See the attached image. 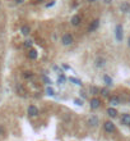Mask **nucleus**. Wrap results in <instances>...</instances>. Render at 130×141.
Returning <instances> with one entry per match:
<instances>
[{
    "label": "nucleus",
    "mask_w": 130,
    "mask_h": 141,
    "mask_svg": "<svg viewBox=\"0 0 130 141\" xmlns=\"http://www.w3.org/2000/svg\"><path fill=\"white\" fill-rule=\"evenodd\" d=\"M65 80H66V77L64 76V73H61L60 76H59V78H58V83H59V85H63V83L65 82Z\"/></svg>",
    "instance_id": "22"
},
{
    "label": "nucleus",
    "mask_w": 130,
    "mask_h": 141,
    "mask_svg": "<svg viewBox=\"0 0 130 141\" xmlns=\"http://www.w3.org/2000/svg\"><path fill=\"white\" fill-rule=\"evenodd\" d=\"M88 3H94V1H97V0H87Z\"/></svg>",
    "instance_id": "32"
},
{
    "label": "nucleus",
    "mask_w": 130,
    "mask_h": 141,
    "mask_svg": "<svg viewBox=\"0 0 130 141\" xmlns=\"http://www.w3.org/2000/svg\"><path fill=\"white\" fill-rule=\"evenodd\" d=\"M103 3H105V4H111L112 0H103Z\"/></svg>",
    "instance_id": "30"
},
{
    "label": "nucleus",
    "mask_w": 130,
    "mask_h": 141,
    "mask_svg": "<svg viewBox=\"0 0 130 141\" xmlns=\"http://www.w3.org/2000/svg\"><path fill=\"white\" fill-rule=\"evenodd\" d=\"M61 67H63V69H66V70L70 69V67L68 66V64H61Z\"/></svg>",
    "instance_id": "26"
},
{
    "label": "nucleus",
    "mask_w": 130,
    "mask_h": 141,
    "mask_svg": "<svg viewBox=\"0 0 130 141\" xmlns=\"http://www.w3.org/2000/svg\"><path fill=\"white\" fill-rule=\"evenodd\" d=\"M46 94H47V95H50V96H54V95H55V91H54V89H52V87H50V86H49V87L46 89Z\"/></svg>",
    "instance_id": "24"
},
{
    "label": "nucleus",
    "mask_w": 130,
    "mask_h": 141,
    "mask_svg": "<svg viewBox=\"0 0 130 141\" xmlns=\"http://www.w3.org/2000/svg\"><path fill=\"white\" fill-rule=\"evenodd\" d=\"M106 113H107V115H109V117H111V118H115V117L117 115V110H116L114 107H110V108L106 110Z\"/></svg>",
    "instance_id": "14"
},
{
    "label": "nucleus",
    "mask_w": 130,
    "mask_h": 141,
    "mask_svg": "<svg viewBox=\"0 0 130 141\" xmlns=\"http://www.w3.org/2000/svg\"><path fill=\"white\" fill-rule=\"evenodd\" d=\"M128 46H129V48H130V36H129V37H128Z\"/></svg>",
    "instance_id": "31"
},
{
    "label": "nucleus",
    "mask_w": 130,
    "mask_h": 141,
    "mask_svg": "<svg viewBox=\"0 0 130 141\" xmlns=\"http://www.w3.org/2000/svg\"><path fill=\"white\" fill-rule=\"evenodd\" d=\"M94 66H96V68H103L106 66V59L103 57H97L94 61Z\"/></svg>",
    "instance_id": "8"
},
{
    "label": "nucleus",
    "mask_w": 130,
    "mask_h": 141,
    "mask_svg": "<svg viewBox=\"0 0 130 141\" xmlns=\"http://www.w3.org/2000/svg\"><path fill=\"white\" fill-rule=\"evenodd\" d=\"M98 26H100V19H94L91 22L89 27H88V32H94V31L98 28Z\"/></svg>",
    "instance_id": "10"
},
{
    "label": "nucleus",
    "mask_w": 130,
    "mask_h": 141,
    "mask_svg": "<svg viewBox=\"0 0 130 141\" xmlns=\"http://www.w3.org/2000/svg\"><path fill=\"white\" fill-rule=\"evenodd\" d=\"M101 95L103 98H110V92H109L107 89H101Z\"/></svg>",
    "instance_id": "20"
},
{
    "label": "nucleus",
    "mask_w": 130,
    "mask_h": 141,
    "mask_svg": "<svg viewBox=\"0 0 130 141\" xmlns=\"http://www.w3.org/2000/svg\"><path fill=\"white\" fill-rule=\"evenodd\" d=\"M36 1H45V0H36Z\"/></svg>",
    "instance_id": "33"
},
{
    "label": "nucleus",
    "mask_w": 130,
    "mask_h": 141,
    "mask_svg": "<svg viewBox=\"0 0 130 141\" xmlns=\"http://www.w3.org/2000/svg\"><path fill=\"white\" fill-rule=\"evenodd\" d=\"M119 9L122 14H126V13H130V3L129 1H122L119 7Z\"/></svg>",
    "instance_id": "7"
},
{
    "label": "nucleus",
    "mask_w": 130,
    "mask_h": 141,
    "mask_svg": "<svg viewBox=\"0 0 130 141\" xmlns=\"http://www.w3.org/2000/svg\"><path fill=\"white\" fill-rule=\"evenodd\" d=\"M122 37H124V27H122L121 23H117L116 27H115V39H116L117 42H121Z\"/></svg>",
    "instance_id": "1"
},
{
    "label": "nucleus",
    "mask_w": 130,
    "mask_h": 141,
    "mask_svg": "<svg viewBox=\"0 0 130 141\" xmlns=\"http://www.w3.org/2000/svg\"><path fill=\"white\" fill-rule=\"evenodd\" d=\"M14 1H15L17 4H23V3H24L26 0H14Z\"/></svg>",
    "instance_id": "29"
},
{
    "label": "nucleus",
    "mask_w": 130,
    "mask_h": 141,
    "mask_svg": "<svg viewBox=\"0 0 130 141\" xmlns=\"http://www.w3.org/2000/svg\"><path fill=\"white\" fill-rule=\"evenodd\" d=\"M73 42H74V37H73L71 33H64L61 36V44L64 46H70Z\"/></svg>",
    "instance_id": "3"
},
{
    "label": "nucleus",
    "mask_w": 130,
    "mask_h": 141,
    "mask_svg": "<svg viewBox=\"0 0 130 141\" xmlns=\"http://www.w3.org/2000/svg\"><path fill=\"white\" fill-rule=\"evenodd\" d=\"M103 82H105L106 86H112V83H114L112 78H111L109 74H105V76H103Z\"/></svg>",
    "instance_id": "17"
},
{
    "label": "nucleus",
    "mask_w": 130,
    "mask_h": 141,
    "mask_svg": "<svg viewBox=\"0 0 130 141\" xmlns=\"http://www.w3.org/2000/svg\"><path fill=\"white\" fill-rule=\"evenodd\" d=\"M101 105H102V100H101L100 98H97V96H93V98L89 100V108L93 109V110L100 109Z\"/></svg>",
    "instance_id": "2"
},
{
    "label": "nucleus",
    "mask_w": 130,
    "mask_h": 141,
    "mask_svg": "<svg viewBox=\"0 0 130 141\" xmlns=\"http://www.w3.org/2000/svg\"><path fill=\"white\" fill-rule=\"evenodd\" d=\"M32 45H33L32 40H26L24 41V44H23V46H24L26 49H31V48H32Z\"/></svg>",
    "instance_id": "21"
},
{
    "label": "nucleus",
    "mask_w": 130,
    "mask_h": 141,
    "mask_svg": "<svg viewBox=\"0 0 130 141\" xmlns=\"http://www.w3.org/2000/svg\"><path fill=\"white\" fill-rule=\"evenodd\" d=\"M109 103H110L111 107H116V105H120L121 104V100L119 96H116V95H112L109 98Z\"/></svg>",
    "instance_id": "9"
},
{
    "label": "nucleus",
    "mask_w": 130,
    "mask_h": 141,
    "mask_svg": "<svg viewBox=\"0 0 130 141\" xmlns=\"http://www.w3.org/2000/svg\"><path fill=\"white\" fill-rule=\"evenodd\" d=\"M69 81L70 82H73L74 85H77V86H82V85H83L82 81L78 80V78H75V77H69Z\"/></svg>",
    "instance_id": "19"
},
{
    "label": "nucleus",
    "mask_w": 130,
    "mask_h": 141,
    "mask_svg": "<svg viewBox=\"0 0 130 141\" xmlns=\"http://www.w3.org/2000/svg\"><path fill=\"white\" fill-rule=\"evenodd\" d=\"M42 81H43V82H45L46 85H51V83H52V81H51L50 78L47 77V76H45V74L42 76Z\"/></svg>",
    "instance_id": "23"
},
{
    "label": "nucleus",
    "mask_w": 130,
    "mask_h": 141,
    "mask_svg": "<svg viewBox=\"0 0 130 141\" xmlns=\"http://www.w3.org/2000/svg\"><path fill=\"white\" fill-rule=\"evenodd\" d=\"M79 94L82 95V98H83V99H87V94H86L84 91H82V92H79Z\"/></svg>",
    "instance_id": "27"
},
{
    "label": "nucleus",
    "mask_w": 130,
    "mask_h": 141,
    "mask_svg": "<svg viewBox=\"0 0 130 141\" xmlns=\"http://www.w3.org/2000/svg\"><path fill=\"white\" fill-rule=\"evenodd\" d=\"M0 5H1V1H0Z\"/></svg>",
    "instance_id": "34"
},
{
    "label": "nucleus",
    "mask_w": 130,
    "mask_h": 141,
    "mask_svg": "<svg viewBox=\"0 0 130 141\" xmlns=\"http://www.w3.org/2000/svg\"><path fill=\"white\" fill-rule=\"evenodd\" d=\"M129 100H130V98H129Z\"/></svg>",
    "instance_id": "35"
},
{
    "label": "nucleus",
    "mask_w": 130,
    "mask_h": 141,
    "mask_svg": "<svg viewBox=\"0 0 130 141\" xmlns=\"http://www.w3.org/2000/svg\"><path fill=\"white\" fill-rule=\"evenodd\" d=\"M89 94L91 95H93V96H96V95L101 94V89L100 87H97V86H91L89 87Z\"/></svg>",
    "instance_id": "15"
},
{
    "label": "nucleus",
    "mask_w": 130,
    "mask_h": 141,
    "mask_svg": "<svg viewBox=\"0 0 130 141\" xmlns=\"http://www.w3.org/2000/svg\"><path fill=\"white\" fill-rule=\"evenodd\" d=\"M121 123L125 126H130V114L129 113H124L121 115Z\"/></svg>",
    "instance_id": "12"
},
{
    "label": "nucleus",
    "mask_w": 130,
    "mask_h": 141,
    "mask_svg": "<svg viewBox=\"0 0 130 141\" xmlns=\"http://www.w3.org/2000/svg\"><path fill=\"white\" fill-rule=\"evenodd\" d=\"M28 58H30L31 61L37 59V50H35V49H30V51H28Z\"/></svg>",
    "instance_id": "16"
},
{
    "label": "nucleus",
    "mask_w": 130,
    "mask_h": 141,
    "mask_svg": "<svg viewBox=\"0 0 130 141\" xmlns=\"http://www.w3.org/2000/svg\"><path fill=\"white\" fill-rule=\"evenodd\" d=\"M54 4H55V1H51V3H49V4L46 5V8H51V7H52Z\"/></svg>",
    "instance_id": "28"
},
{
    "label": "nucleus",
    "mask_w": 130,
    "mask_h": 141,
    "mask_svg": "<svg viewBox=\"0 0 130 141\" xmlns=\"http://www.w3.org/2000/svg\"><path fill=\"white\" fill-rule=\"evenodd\" d=\"M23 77H24L26 80H32V78L35 77V74H33V72H31V70H26V72H23Z\"/></svg>",
    "instance_id": "18"
},
{
    "label": "nucleus",
    "mask_w": 130,
    "mask_h": 141,
    "mask_svg": "<svg viewBox=\"0 0 130 141\" xmlns=\"http://www.w3.org/2000/svg\"><path fill=\"white\" fill-rule=\"evenodd\" d=\"M27 114L30 117H37L40 114V110H38V108L36 105H30L28 109H27Z\"/></svg>",
    "instance_id": "5"
},
{
    "label": "nucleus",
    "mask_w": 130,
    "mask_h": 141,
    "mask_svg": "<svg viewBox=\"0 0 130 141\" xmlns=\"http://www.w3.org/2000/svg\"><path fill=\"white\" fill-rule=\"evenodd\" d=\"M20 33H22L23 36H28L31 33V27L28 24H23V26L20 27Z\"/></svg>",
    "instance_id": "13"
},
{
    "label": "nucleus",
    "mask_w": 130,
    "mask_h": 141,
    "mask_svg": "<svg viewBox=\"0 0 130 141\" xmlns=\"http://www.w3.org/2000/svg\"><path fill=\"white\" fill-rule=\"evenodd\" d=\"M103 128H105V131L107 132V133H112V132L116 131L115 124H114L111 121H106V122H105V123H103Z\"/></svg>",
    "instance_id": "4"
},
{
    "label": "nucleus",
    "mask_w": 130,
    "mask_h": 141,
    "mask_svg": "<svg viewBox=\"0 0 130 141\" xmlns=\"http://www.w3.org/2000/svg\"><path fill=\"white\" fill-rule=\"evenodd\" d=\"M80 22H82V17H80L79 14L73 16V17H71V19H70V23H71L73 26H79Z\"/></svg>",
    "instance_id": "11"
},
{
    "label": "nucleus",
    "mask_w": 130,
    "mask_h": 141,
    "mask_svg": "<svg viewBox=\"0 0 130 141\" xmlns=\"http://www.w3.org/2000/svg\"><path fill=\"white\" fill-rule=\"evenodd\" d=\"M74 104H77V105H80V107H82V105H83V100H82V99H75V100H74Z\"/></svg>",
    "instance_id": "25"
},
{
    "label": "nucleus",
    "mask_w": 130,
    "mask_h": 141,
    "mask_svg": "<svg viewBox=\"0 0 130 141\" xmlns=\"http://www.w3.org/2000/svg\"><path fill=\"white\" fill-rule=\"evenodd\" d=\"M87 123L89 124L91 127H97V126L100 124V119H98L97 115H91V117H88V119H87Z\"/></svg>",
    "instance_id": "6"
}]
</instances>
